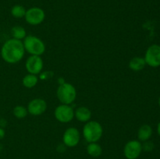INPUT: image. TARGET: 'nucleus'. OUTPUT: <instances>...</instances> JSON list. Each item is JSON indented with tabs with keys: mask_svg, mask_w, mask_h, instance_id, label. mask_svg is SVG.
<instances>
[{
	"mask_svg": "<svg viewBox=\"0 0 160 159\" xmlns=\"http://www.w3.org/2000/svg\"><path fill=\"white\" fill-rule=\"evenodd\" d=\"M11 34L12 38L17 39V40H23L26 37L27 33L24 28L21 26H14L11 29Z\"/></svg>",
	"mask_w": 160,
	"mask_h": 159,
	"instance_id": "nucleus-17",
	"label": "nucleus"
},
{
	"mask_svg": "<svg viewBox=\"0 0 160 159\" xmlns=\"http://www.w3.org/2000/svg\"><path fill=\"white\" fill-rule=\"evenodd\" d=\"M47 107L48 105L45 100L42 98H34L28 103L27 109H28V113L37 116V115H41L45 113Z\"/></svg>",
	"mask_w": 160,
	"mask_h": 159,
	"instance_id": "nucleus-11",
	"label": "nucleus"
},
{
	"mask_svg": "<svg viewBox=\"0 0 160 159\" xmlns=\"http://www.w3.org/2000/svg\"><path fill=\"white\" fill-rule=\"evenodd\" d=\"M38 82V77L37 75L31 74V73L27 74L22 80V84H23V87L29 89L35 87Z\"/></svg>",
	"mask_w": 160,
	"mask_h": 159,
	"instance_id": "nucleus-15",
	"label": "nucleus"
},
{
	"mask_svg": "<svg viewBox=\"0 0 160 159\" xmlns=\"http://www.w3.org/2000/svg\"><path fill=\"white\" fill-rule=\"evenodd\" d=\"M142 145V151H147V152H149V151H152L153 149H154V143L152 141H149V140H147V141L144 142Z\"/></svg>",
	"mask_w": 160,
	"mask_h": 159,
	"instance_id": "nucleus-20",
	"label": "nucleus"
},
{
	"mask_svg": "<svg viewBox=\"0 0 160 159\" xmlns=\"http://www.w3.org/2000/svg\"><path fill=\"white\" fill-rule=\"evenodd\" d=\"M43 60L39 55H30L25 62L27 71L31 74H40L43 70Z\"/></svg>",
	"mask_w": 160,
	"mask_h": 159,
	"instance_id": "nucleus-10",
	"label": "nucleus"
},
{
	"mask_svg": "<svg viewBox=\"0 0 160 159\" xmlns=\"http://www.w3.org/2000/svg\"><path fill=\"white\" fill-rule=\"evenodd\" d=\"M81 140L80 132L77 128L69 127L64 132L62 136V142L66 147H74L79 143Z\"/></svg>",
	"mask_w": 160,
	"mask_h": 159,
	"instance_id": "nucleus-9",
	"label": "nucleus"
},
{
	"mask_svg": "<svg viewBox=\"0 0 160 159\" xmlns=\"http://www.w3.org/2000/svg\"><path fill=\"white\" fill-rule=\"evenodd\" d=\"M152 134V129L149 125H142L138 131V138L140 141L145 142L150 139Z\"/></svg>",
	"mask_w": 160,
	"mask_h": 159,
	"instance_id": "nucleus-13",
	"label": "nucleus"
},
{
	"mask_svg": "<svg viewBox=\"0 0 160 159\" xmlns=\"http://www.w3.org/2000/svg\"><path fill=\"white\" fill-rule=\"evenodd\" d=\"M142 151V143L138 140H130L125 144L123 154L128 159H137Z\"/></svg>",
	"mask_w": 160,
	"mask_h": 159,
	"instance_id": "nucleus-8",
	"label": "nucleus"
},
{
	"mask_svg": "<svg viewBox=\"0 0 160 159\" xmlns=\"http://www.w3.org/2000/svg\"><path fill=\"white\" fill-rule=\"evenodd\" d=\"M25 20L27 23L32 26H37L41 24L45 20V11L39 7H31L26 11Z\"/></svg>",
	"mask_w": 160,
	"mask_h": 159,
	"instance_id": "nucleus-6",
	"label": "nucleus"
},
{
	"mask_svg": "<svg viewBox=\"0 0 160 159\" xmlns=\"http://www.w3.org/2000/svg\"><path fill=\"white\" fill-rule=\"evenodd\" d=\"M0 31H1V26H0Z\"/></svg>",
	"mask_w": 160,
	"mask_h": 159,
	"instance_id": "nucleus-24",
	"label": "nucleus"
},
{
	"mask_svg": "<svg viewBox=\"0 0 160 159\" xmlns=\"http://www.w3.org/2000/svg\"><path fill=\"white\" fill-rule=\"evenodd\" d=\"M55 118L62 123L71 122L74 118V111L70 104H60L57 106L54 111Z\"/></svg>",
	"mask_w": 160,
	"mask_h": 159,
	"instance_id": "nucleus-5",
	"label": "nucleus"
},
{
	"mask_svg": "<svg viewBox=\"0 0 160 159\" xmlns=\"http://www.w3.org/2000/svg\"><path fill=\"white\" fill-rule=\"evenodd\" d=\"M159 105L160 106V97H159Z\"/></svg>",
	"mask_w": 160,
	"mask_h": 159,
	"instance_id": "nucleus-23",
	"label": "nucleus"
},
{
	"mask_svg": "<svg viewBox=\"0 0 160 159\" xmlns=\"http://www.w3.org/2000/svg\"><path fill=\"white\" fill-rule=\"evenodd\" d=\"M5 135H6V132H5L4 129L2 127H0V140H2V139L4 138Z\"/></svg>",
	"mask_w": 160,
	"mask_h": 159,
	"instance_id": "nucleus-21",
	"label": "nucleus"
},
{
	"mask_svg": "<svg viewBox=\"0 0 160 159\" xmlns=\"http://www.w3.org/2000/svg\"><path fill=\"white\" fill-rule=\"evenodd\" d=\"M86 150H87L88 154L93 157H99L102 153V147L98 143H97V142L96 143H89Z\"/></svg>",
	"mask_w": 160,
	"mask_h": 159,
	"instance_id": "nucleus-16",
	"label": "nucleus"
},
{
	"mask_svg": "<svg viewBox=\"0 0 160 159\" xmlns=\"http://www.w3.org/2000/svg\"><path fill=\"white\" fill-rule=\"evenodd\" d=\"M23 44L25 51L31 55L41 56L45 51V45L43 41L34 35H27L23 39Z\"/></svg>",
	"mask_w": 160,
	"mask_h": 159,
	"instance_id": "nucleus-3",
	"label": "nucleus"
},
{
	"mask_svg": "<svg viewBox=\"0 0 160 159\" xmlns=\"http://www.w3.org/2000/svg\"><path fill=\"white\" fill-rule=\"evenodd\" d=\"M144 59L149 66L154 68L160 66V45H152L148 47Z\"/></svg>",
	"mask_w": 160,
	"mask_h": 159,
	"instance_id": "nucleus-7",
	"label": "nucleus"
},
{
	"mask_svg": "<svg viewBox=\"0 0 160 159\" xmlns=\"http://www.w3.org/2000/svg\"><path fill=\"white\" fill-rule=\"evenodd\" d=\"M145 65H146V63H145V59L137 56V57H134L131 59L129 62V68L133 71L138 72L143 70Z\"/></svg>",
	"mask_w": 160,
	"mask_h": 159,
	"instance_id": "nucleus-14",
	"label": "nucleus"
},
{
	"mask_svg": "<svg viewBox=\"0 0 160 159\" xmlns=\"http://www.w3.org/2000/svg\"><path fill=\"white\" fill-rule=\"evenodd\" d=\"M83 137L88 143H96L101 139L103 133L102 125L97 121H88L83 127Z\"/></svg>",
	"mask_w": 160,
	"mask_h": 159,
	"instance_id": "nucleus-2",
	"label": "nucleus"
},
{
	"mask_svg": "<svg viewBox=\"0 0 160 159\" xmlns=\"http://www.w3.org/2000/svg\"><path fill=\"white\" fill-rule=\"evenodd\" d=\"M26 9L23 7L21 5H15L11 8V15L14 17V18L20 19L25 17L26 14Z\"/></svg>",
	"mask_w": 160,
	"mask_h": 159,
	"instance_id": "nucleus-18",
	"label": "nucleus"
},
{
	"mask_svg": "<svg viewBox=\"0 0 160 159\" xmlns=\"http://www.w3.org/2000/svg\"><path fill=\"white\" fill-rule=\"evenodd\" d=\"M56 95L62 104H70L75 101L77 97L76 88L70 83H63L59 84L56 90Z\"/></svg>",
	"mask_w": 160,
	"mask_h": 159,
	"instance_id": "nucleus-4",
	"label": "nucleus"
},
{
	"mask_svg": "<svg viewBox=\"0 0 160 159\" xmlns=\"http://www.w3.org/2000/svg\"><path fill=\"white\" fill-rule=\"evenodd\" d=\"M24 53L23 41L15 38H10L5 41L1 48L2 58L9 64H15L21 61Z\"/></svg>",
	"mask_w": 160,
	"mask_h": 159,
	"instance_id": "nucleus-1",
	"label": "nucleus"
},
{
	"mask_svg": "<svg viewBox=\"0 0 160 159\" xmlns=\"http://www.w3.org/2000/svg\"><path fill=\"white\" fill-rule=\"evenodd\" d=\"M74 117L81 123H87L90 121L91 117H92V112L88 108L81 106L74 111Z\"/></svg>",
	"mask_w": 160,
	"mask_h": 159,
	"instance_id": "nucleus-12",
	"label": "nucleus"
},
{
	"mask_svg": "<svg viewBox=\"0 0 160 159\" xmlns=\"http://www.w3.org/2000/svg\"><path fill=\"white\" fill-rule=\"evenodd\" d=\"M12 114L17 118L22 119V118H24L28 115V112L27 108L23 107L22 105H17L12 109Z\"/></svg>",
	"mask_w": 160,
	"mask_h": 159,
	"instance_id": "nucleus-19",
	"label": "nucleus"
},
{
	"mask_svg": "<svg viewBox=\"0 0 160 159\" xmlns=\"http://www.w3.org/2000/svg\"><path fill=\"white\" fill-rule=\"evenodd\" d=\"M157 132H158V133H159V135L160 137V122L159 123V124H158V126H157Z\"/></svg>",
	"mask_w": 160,
	"mask_h": 159,
	"instance_id": "nucleus-22",
	"label": "nucleus"
}]
</instances>
